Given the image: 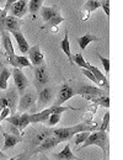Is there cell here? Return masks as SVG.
<instances>
[{
	"label": "cell",
	"instance_id": "13",
	"mask_svg": "<svg viewBox=\"0 0 123 160\" xmlns=\"http://www.w3.org/2000/svg\"><path fill=\"white\" fill-rule=\"evenodd\" d=\"M86 69H89L94 75H95V78L97 79L99 81V85L100 86H102L105 88L106 90H108V81H107V77L106 75H103V73L97 68V67H95V65H92V64H87V67H86Z\"/></svg>",
	"mask_w": 123,
	"mask_h": 160
},
{
	"label": "cell",
	"instance_id": "4",
	"mask_svg": "<svg viewBox=\"0 0 123 160\" xmlns=\"http://www.w3.org/2000/svg\"><path fill=\"white\" fill-rule=\"evenodd\" d=\"M4 94H0V110L4 107H9L10 112H12V115L15 113V108H17V102H19V92L16 90V88H7L6 90H4Z\"/></svg>",
	"mask_w": 123,
	"mask_h": 160
},
{
	"label": "cell",
	"instance_id": "31",
	"mask_svg": "<svg viewBox=\"0 0 123 160\" xmlns=\"http://www.w3.org/2000/svg\"><path fill=\"white\" fill-rule=\"evenodd\" d=\"M94 102H96L99 106L105 107V108H108L110 107V98L108 96H100V98H97Z\"/></svg>",
	"mask_w": 123,
	"mask_h": 160
},
{
	"label": "cell",
	"instance_id": "44",
	"mask_svg": "<svg viewBox=\"0 0 123 160\" xmlns=\"http://www.w3.org/2000/svg\"><path fill=\"white\" fill-rule=\"evenodd\" d=\"M1 54H2V51H1V48H0V56H1Z\"/></svg>",
	"mask_w": 123,
	"mask_h": 160
},
{
	"label": "cell",
	"instance_id": "14",
	"mask_svg": "<svg viewBox=\"0 0 123 160\" xmlns=\"http://www.w3.org/2000/svg\"><path fill=\"white\" fill-rule=\"evenodd\" d=\"M2 136H4V147H2V152H6L9 149H11L12 147H15L17 143L22 142V137L21 136H15V134H10L2 131Z\"/></svg>",
	"mask_w": 123,
	"mask_h": 160
},
{
	"label": "cell",
	"instance_id": "28",
	"mask_svg": "<svg viewBox=\"0 0 123 160\" xmlns=\"http://www.w3.org/2000/svg\"><path fill=\"white\" fill-rule=\"evenodd\" d=\"M30 124V113L27 112H22L20 113V117H19V126H17V129L23 132L25 128Z\"/></svg>",
	"mask_w": 123,
	"mask_h": 160
},
{
	"label": "cell",
	"instance_id": "34",
	"mask_svg": "<svg viewBox=\"0 0 123 160\" xmlns=\"http://www.w3.org/2000/svg\"><path fill=\"white\" fill-rule=\"evenodd\" d=\"M97 57L101 59V63H102V65H103V69H105V72H106V75H108V73H110V64H111L110 59H108V58H105V57H102V56L99 54V53H97Z\"/></svg>",
	"mask_w": 123,
	"mask_h": 160
},
{
	"label": "cell",
	"instance_id": "43",
	"mask_svg": "<svg viewBox=\"0 0 123 160\" xmlns=\"http://www.w3.org/2000/svg\"><path fill=\"white\" fill-rule=\"evenodd\" d=\"M0 131L2 132V129H1V120H0Z\"/></svg>",
	"mask_w": 123,
	"mask_h": 160
},
{
	"label": "cell",
	"instance_id": "29",
	"mask_svg": "<svg viewBox=\"0 0 123 160\" xmlns=\"http://www.w3.org/2000/svg\"><path fill=\"white\" fill-rule=\"evenodd\" d=\"M89 134H90V132L89 131H84V132H79V133H76V134H74V143H75V145H80L82 144L86 138L89 137Z\"/></svg>",
	"mask_w": 123,
	"mask_h": 160
},
{
	"label": "cell",
	"instance_id": "2",
	"mask_svg": "<svg viewBox=\"0 0 123 160\" xmlns=\"http://www.w3.org/2000/svg\"><path fill=\"white\" fill-rule=\"evenodd\" d=\"M90 145H99L102 149L105 158H107V155H108V136H107V132L97 131V132L90 133L86 140L81 144V148H79V149L87 148Z\"/></svg>",
	"mask_w": 123,
	"mask_h": 160
},
{
	"label": "cell",
	"instance_id": "26",
	"mask_svg": "<svg viewBox=\"0 0 123 160\" xmlns=\"http://www.w3.org/2000/svg\"><path fill=\"white\" fill-rule=\"evenodd\" d=\"M51 136H53V129H48V128L42 129L35 136V138L32 140V145H40L43 140L48 138V137H51Z\"/></svg>",
	"mask_w": 123,
	"mask_h": 160
},
{
	"label": "cell",
	"instance_id": "47",
	"mask_svg": "<svg viewBox=\"0 0 123 160\" xmlns=\"http://www.w3.org/2000/svg\"><path fill=\"white\" fill-rule=\"evenodd\" d=\"M103 160H108V159H107V158H106V159H103Z\"/></svg>",
	"mask_w": 123,
	"mask_h": 160
},
{
	"label": "cell",
	"instance_id": "11",
	"mask_svg": "<svg viewBox=\"0 0 123 160\" xmlns=\"http://www.w3.org/2000/svg\"><path fill=\"white\" fill-rule=\"evenodd\" d=\"M27 53H28L27 58H28L32 67H38L41 64H44V56H43V53H42L41 48H40L38 44H35V46L30 47Z\"/></svg>",
	"mask_w": 123,
	"mask_h": 160
},
{
	"label": "cell",
	"instance_id": "12",
	"mask_svg": "<svg viewBox=\"0 0 123 160\" xmlns=\"http://www.w3.org/2000/svg\"><path fill=\"white\" fill-rule=\"evenodd\" d=\"M53 100V89L49 86L42 88L38 92V99H37V105L36 108H43L46 107L51 101Z\"/></svg>",
	"mask_w": 123,
	"mask_h": 160
},
{
	"label": "cell",
	"instance_id": "17",
	"mask_svg": "<svg viewBox=\"0 0 123 160\" xmlns=\"http://www.w3.org/2000/svg\"><path fill=\"white\" fill-rule=\"evenodd\" d=\"M1 35V42H2V47L5 49V54L7 56H14L15 54V51H14V46H12V42L10 38V32H7L6 30H4L2 32H0Z\"/></svg>",
	"mask_w": 123,
	"mask_h": 160
},
{
	"label": "cell",
	"instance_id": "41",
	"mask_svg": "<svg viewBox=\"0 0 123 160\" xmlns=\"http://www.w3.org/2000/svg\"><path fill=\"white\" fill-rule=\"evenodd\" d=\"M5 2H6V0H0V6H4Z\"/></svg>",
	"mask_w": 123,
	"mask_h": 160
},
{
	"label": "cell",
	"instance_id": "37",
	"mask_svg": "<svg viewBox=\"0 0 123 160\" xmlns=\"http://www.w3.org/2000/svg\"><path fill=\"white\" fill-rule=\"evenodd\" d=\"M9 115H10V108L9 107H4V108L0 110V120L1 121L5 120Z\"/></svg>",
	"mask_w": 123,
	"mask_h": 160
},
{
	"label": "cell",
	"instance_id": "19",
	"mask_svg": "<svg viewBox=\"0 0 123 160\" xmlns=\"http://www.w3.org/2000/svg\"><path fill=\"white\" fill-rule=\"evenodd\" d=\"M64 20H65V19L62 16L61 14H58L57 16L52 18L51 20L46 21V23L42 26V28H43V30H44V28H49L53 33H58V25L62 23Z\"/></svg>",
	"mask_w": 123,
	"mask_h": 160
},
{
	"label": "cell",
	"instance_id": "42",
	"mask_svg": "<svg viewBox=\"0 0 123 160\" xmlns=\"http://www.w3.org/2000/svg\"><path fill=\"white\" fill-rule=\"evenodd\" d=\"M40 160H47V159H46V157H42V158Z\"/></svg>",
	"mask_w": 123,
	"mask_h": 160
},
{
	"label": "cell",
	"instance_id": "35",
	"mask_svg": "<svg viewBox=\"0 0 123 160\" xmlns=\"http://www.w3.org/2000/svg\"><path fill=\"white\" fill-rule=\"evenodd\" d=\"M81 72H82V74H84V75H85L87 79L91 80V81H94L95 84H97V85H99V81H97V79L95 78V75H94V74H92V73H91L89 69H82Z\"/></svg>",
	"mask_w": 123,
	"mask_h": 160
},
{
	"label": "cell",
	"instance_id": "10",
	"mask_svg": "<svg viewBox=\"0 0 123 160\" xmlns=\"http://www.w3.org/2000/svg\"><path fill=\"white\" fill-rule=\"evenodd\" d=\"M7 12H10V15H12L15 18H19V19L23 18L28 12V0H17V1H15L10 6Z\"/></svg>",
	"mask_w": 123,
	"mask_h": 160
},
{
	"label": "cell",
	"instance_id": "5",
	"mask_svg": "<svg viewBox=\"0 0 123 160\" xmlns=\"http://www.w3.org/2000/svg\"><path fill=\"white\" fill-rule=\"evenodd\" d=\"M75 94H78V95L82 96L84 99L90 100V101H95L97 98L105 95L102 89H99V88L91 86V85H81V86L75 91Z\"/></svg>",
	"mask_w": 123,
	"mask_h": 160
},
{
	"label": "cell",
	"instance_id": "39",
	"mask_svg": "<svg viewBox=\"0 0 123 160\" xmlns=\"http://www.w3.org/2000/svg\"><path fill=\"white\" fill-rule=\"evenodd\" d=\"M10 129H11V132H12V134H15V136H20V131L15 127V126H10Z\"/></svg>",
	"mask_w": 123,
	"mask_h": 160
},
{
	"label": "cell",
	"instance_id": "22",
	"mask_svg": "<svg viewBox=\"0 0 123 160\" xmlns=\"http://www.w3.org/2000/svg\"><path fill=\"white\" fill-rule=\"evenodd\" d=\"M61 49L64 52V54L68 57L69 63L70 64H74L73 62V56H71V51H70V43H69V31L65 28V35H64V38L61 42Z\"/></svg>",
	"mask_w": 123,
	"mask_h": 160
},
{
	"label": "cell",
	"instance_id": "30",
	"mask_svg": "<svg viewBox=\"0 0 123 160\" xmlns=\"http://www.w3.org/2000/svg\"><path fill=\"white\" fill-rule=\"evenodd\" d=\"M73 62H74L76 65H79L80 68H84V69H86V67H87V64H89V62L85 60V58L82 57L81 53L75 54V56L73 57Z\"/></svg>",
	"mask_w": 123,
	"mask_h": 160
},
{
	"label": "cell",
	"instance_id": "32",
	"mask_svg": "<svg viewBox=\"0 0 123 160\" xmlns=\"http://www.w3.org/2000/svg\"><path fill=\"white\" fill-rule=\"evenodd\" d=\"M61 115L62 113H52L49 117H48V120H47V122H48V126L49 127H53V126H56L59 121H61Z\"/></svg>",
	"mask_w": 123,
	"mask_h": 160
},
{
	"label": "cell",
	"instance_id": "1",
	"mask_svg": "<svg viewBox=\"0 0 123 160\" xmlns=\"http://www.w3.org/2000/svg\"><path fill=\"white\" fill-rule=\"evenodd\" d=\"M95 123L91 124L89 122H85V123H79V124H75V126H71V127H63V128H58V129H54L53 131V136L58 139L59 143L62 142H68L70 140L74 134L79 133V132H84V131H95Z\"/></svg>",
	"mask_w": 123,
	"mask_h": 160
},
{
	"label": "cell",
	"instance_id": "9",
	"mask_svg": "<svg viewBox=\"0 0 123 160\" xmlns=\"http://www.w3.org/2000/svg\"><path fill=\"white\" fill-rule=\"evenodd\" d=\"M74 95H76V94H75V90H74L68 82H64L61 86L58 94H57V100H56V103H54V105H56V106H61L65 101L70 100Z\"/></svg>",
	"mask_w": 123,
	"mask_h": 160
},
{
	"label": "cell",
	"instance_id": "3",
	"mask_svg": "<svg viewBox=\"0 0 123 160\" xmlns=\"http://www.w3.org/2000/svg\"><path fill=\"white\" fill-rule=\"evenodd\" d=\"M68 110H79V108H73V107H66V106H56L53 105L49 108H44L40 112H33L30 115V123H41V122H46L48 120V117L52 113H63Z\"/></svg>",
	"mask_w": 123,
	"mask_h": 160
},
{
	"label": "cell",
	"instance_id": "38",
	"mask_svg": "<svg viewBox=\"0 0 123 160\" xmlns=\"http://www.w3.org/2000/svg\"><path fill=\"white\" fill-rule=\"evenodd\" d=\"M15 1H17V0H6V2H5V5H4V10H5V11H9L10 6H11Z\"/></svg>",
	"mask_w": 123,
	"mask_h": 160
},
{
	"label": "cell",
	"instance_id": "15",
	"mask_svg": "<svg viewBox=\"0 0 123 160\" xmlns=\"http://www.w3.org/2000/svg\"><path fill=\"white\" fill-rule=\"evenodd\" d=\"M21 22L19 18H15L12 15H6L5 21H4V28L7 32H15V31H20Z\"/></svg>",
	"mask_w": 123,
	"mask_h": 160
},
{
	"label": "cell",
	"instance_id": "21",
	"mask_svg": "<svg viewBox=\"0 0 123 160\" xmlns=\"http://www.w3.org/2000/svg\"><path fill=\"white\" fill-rule=\"evenodd\" d=\"M53 158H56V160H80V158H76V157L74 155V153L71 152L69 144H66L62 152L54 154Z\"/></svg>",
	"mask_w": 123,
	"mask_h": 160
},
{
	"label": "cell",
	"instance_id": "16",
	"mask_svg": "<svg viewBox=\"0 0 123 160\" xmlns=\"http://www.w3.org/2000/svg\"><path fill=\"white\" fill-rule=\"evenodd\" d=\"M58 144H59L58 139H57L54 136H51V137H48V138H46V139L43 140L40 145H37V149L35 150V153H43V152H47V150H49V149H52V148H56Z\"/></svg>",
	"mask_w": 123,
	"mask_h": 160
},
{
	"label": "cell",
	"instance_id": "23",
	"mask_svg": "<svg viewBox=\"0 0 123 160\" xmlns=\"http://www.w3.org/2000/svg\"><path fill=\"white\" fill-rule=\"evenodd\" d=\"M11 77L10 69H7L5 65L0 64V90L7 89V81Z\"/></svg>",
	"mask_w": 123,
	"mask_h": 160
},
{
	"label": "cell",
	"instance_id": "40",
	"mask_svg": "<svg viewBox=\"0 0 123 160\" xmlns=\"http://www.w3.org/2000/svg\"><path fill=\"white\" fill-rule=\"evenodd\" d=\"M9 158L6 154H5V152H2V150H0V160H6Z\"/></svg>",
	"mask_w": 123,
	"mask_h": 160
},
{
	"label": "cell",
	"instance_id": "25",
	"mask_svg": "<svg viewBox=\"0 0 123 160\" xmlns=\"http://www.w3.org/2000/svg\"><path fill=\"white\" fill-rule=\"evenodd\" d=\"M40 11H41V16L42 19L44 20V22L51 20L52 18H54V16H57L59 14V10L57 8H54V6H42L40 9Z\"/></svg>",
	"mask_w": 123,
	"mask_h": 160
},
{
	"label": "cell",
	"instance_id": "46",
	"mask_svg": "<svg viewBox=\"0 0 123 160\" xmlns=\"http://www.w3.org/2000/svg\"><path fill=\"white\" fill-rule=\"evenodd\" d=\"M1 10H2V9H1V8H0V12H1Z\"/></svg>",
	"mask_w": 123,
	"mask_h": 160
},
{
	"label": "cell",
	"instance_id": "24",
	"mask_svg": "<svg viewBox=\"0 0 123 160\" xmlns=\"http://www.w3.org/2000/svg\"><path fill=\"white\" fill-rule=\"evenodd\" d=\"M99 41H101V40H100L99 37L91 35V33H86V35H84L81 37H78V38H76V42H78L80 49H82V51L86 49V47H87L91 42H99Z\"/></svg>",
	"mask_w": 123,
	"mask_h": 160
},
{
	"label": "cell",
	"instance_id": "33",
	"mask_svg": "<svg viewBox=\"0 0 123 160\" xmlns=\"http://www.w3.org/2000/svg\"><path fill=\"white\" fill-rule=\"evenodd\" d=\"M108 127H110V112L107 111L103 116V121L100 126V131H103V132H107L108 131Z\"/></svg>",
	"mask_w": 123,
	"mask_h": 160
},
{
	"label": "cell",
	"instance_id": "8",
	"mask_svg": "<svg viewBox=\"0 0 123 160\" xmlns=\"http://www.w3.org/2000/svg\"><path fill=\"white\" fill-rule=\"evenodd\" d=\"M12 77H14V86L16 88L19 95H22L25 90L28 86V79L25 75V73L21 70L20 68H14L12 69Z\"/></svg>",
	"mask_w": 123,
	"mask_h": 160
},
{
	"label": "cell",
	"instance_id": "27",
	"mask_svg": "<svg viewBox=\"0 0 123 160\" xmlns=\"http://www.w3.org/2000/svg\"><path fill=\"white\" fill-rule=\"evenodd\" d=\"M44 0H28V12L33 16H36V14L40 11L42 8Z\"/></svg>",
	"mask_w": 123,
	"mask_h": 160
},
{
	"label": "cell",
	"instance_id": "36",
	"mask_svg": "<svg viewBox=\"0 0 123 160\" xmlns=\"http://www.w3.org/2000/svg\"><path fill=\"white\" fill-rule=\"evenodd\" d=\"M101 8L103 9L106 16L110 18V0H102L101 1Z\"/></svg>",
	"mask_w": 123,
	"mask_h": 160
},
{
	"label": "cell",
	"instance_id": "20",
	"mask_svg": "<svg viewBox=\"0 0 123 160\" xmlns=\"http://www.w3.org/2000/svg\"><path fill=\"white\" fill-rule=\"evenodd\" d=\"M12 36H14V38L16 41V43H17V47H19V49H20L21 53H27L28 52V49H30V46H28V42L26 41L25 38V36L21 33L20 31H15V32H12Z\"/></svg>",
	"mask_w": 123,
	"mask_h": 160
},
{
	"label": "cell",
	"instance_id": "18",
	"mask_svg": "<svg viewBox=\"0 0 123 160\" xmlns=\"http://www.w3.org/2000/svg\"><path fill=\"white\" fill-rule=\"evenodd\" d=\"M100 8H101V2H100V1H96V0H87V1L84 4V6H82V11H85L86 15L81 16V20L86 21L89 19V16H90V14H91L92 11H95V10H97V9H100Z\"/></svg>",
	"mask_w": 123,
	"mask_h": 160
},
{
	"label": "cell",
	"instance_id": "45",
	"mask_svg": "<svg viewBox=\"0 0 123 160\" xmlns=\"http://www.w3.org/2000/svg\"><path fill=\"white\" fill-rule=\"evenodd\" d=\"M96 1H100V2H101V1H102V0H96Z\"/></svg>",
	"mask_w": 123,
	"mask_h": 160
},
{
	"label": "cell",
	"instance_id": "6",
	"mask_svg": "<svg viewBox=\"0 0 123 160\" xmlns=\"http://www.w3.org/2000/svg\"><path fill=\"white\" fill-rule=\"evenodd\" d=\"M35 86L37 90H41L42 88L47 86L48 81H49V75H48V70L46 64H41L38 67H35Z\"/></svg>",
	"mask_w": 123,
	"mask_h": 160
},
{
	"label": "cell",
	"instance_id": "7",
	"mask_svg": "<svg viewBox=\"0 0 123 160\" xmlns=\"http://www.w3.org/2000/svg\"><path fill=\"white\" fill-rule=\"evenodd\" d=\"M36 106V94L33 91H28V92H23L21 95L17 102V110L19 113L22 112H27L31 107Z\"/></svg>",
	"mask_w": 123,
	"mask_h": 160
}]
</instances>
